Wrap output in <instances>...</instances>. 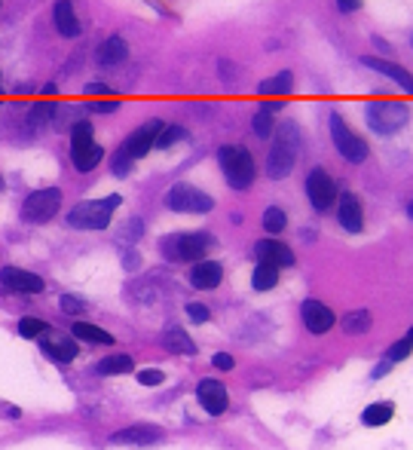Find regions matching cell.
<instances>
[{"label": "cell", "instance_id": "35", "mask_svg": "<svg viewBox=\"0 0 413 450\" xmlns=\"http://www.w3.org/2000/svg\"><path fill=\"white\" fill-rule=\"evenodd\" d=\"M187 319L193 325H205L209 322V306H202V303H187Z\"/></svg>", "mask_w": 413, "mask_h": 450}, {"label": "cell", "instance_id": "44", "mask_svg": "<svg viewBox=\"0 0 413 450\" xmlns=\"http://www.w3.org/2000/svg\"><path fill=\"white\" fill-rule=\"evenodd\" d=\"M407 214H410V221H413V199H410V206H407Z\"/></svg>", "mask_w": 413, "mask_h": 450}, {"label": "cell", "instance_id": "15", "mask_svg": "<svg viewBox=\"0 0 413 450\" xmlns=\"http://www.w3.org/2000/svg\"><path fill=\"white\" fill-rule=\"evenodd\" d=\"M337 221L346 233H361L365 230V214L355 199V193H340V206H337Z\"/></svg>", "mask_w": 413, "mask_h": 450}, {"label": "cell", "instance_id": "42", "mask_svg": "<svg viewBox=\"0 0 413 450\" xmlns=\"http://www.w3.org/2000/svg\"><path fill=\"white\" fill-rule=\"evenodd\" d=\"M86 95H113V89H108L105 83H89L86 86Z\"/></svg>", "mask_w": 413, "mask_h": 450}, {"label": "cell", "instance_id": "46", "mask_svg": "<svg viewBox=\"0 0 413 450\" xmlns=\"http://www.w3.org/2000/svg\"><path fill=\"white\" fill-rule=\"evenodd\" d=\"M0 190H4V181H0Z\"/></svg>", "mask_w": 413, "mask_h": 450}, {"label": "cell", "instance_id": "33", "mask_svg": "<svg viewBox=\"0 0 413 450\" xmlns=\"http://www.w3.org/2000/svg\"><path fill=\"white\" fill-rule=\"evenodd\" d=\"M19 334H22V337H40V334H46V322L22 319V322H19Z\"/></svg>", "mask_w": 413, "mask_h": 450}, {"label": "cell", "instance_id": "38", "mask_svg": "<svg viewBox=\"0 0 413 450\" xmlns=\"http://www.w3.org/2000/svg\"><path fill=\"white\" fill-rule=\"evenodd\" d=\"M162 380H165L162 371H141V374H138V383H141V386H160Z\"/></svg>", "mask_w": 413, "mask_h": 450}, {"label": "cell", "instance_id": "26", "mask_svg": "<svg viewBox=\"0 0 413 450\" xmlns=\"http://www.w3.org/2000/svg\"><path fill=\"white\" fill-rule=\"evenodd\" d=\"M74 337L77 340H89V343H101V346H110L113 343V337L105 331V328H95V325H89V322H74Z\"/></svg>", "mask_w": 413, "mask_h": 450}, {"label": "cell", "instance_id": "27", "mask_svg": "<svg viewBox=\"0 0 413 450\" xmlns=\"http://www.w3.org/2000/svg\"><path fill=\"white\" fill-rule=\"evenodd\" d=\"M40 350H43L49 359H56V362H74L77 359V343L74 340H65V343H46V340H40Z\"/></svg>", "mask_w": 413, "mask_h": 450}, {"label": "cell", "instance_id": "19", "mask_svg": "<svg viewBox=\"0 0 413 450\" xmlns=\"http://www.w3.org/2000/svg\"><path fill=\"white\" fill-rule=\"evenodd\" d=\"M162 438V432L157 426H132V429H120L113 432L110 441L113 444H157Z\"/></svg>", "mask_w": 413, "mask_h": 450}, {"label": "cell", "instance_id": "24", "mask_svg": "<svg viewBox=\"0 0 413 450\" xmlns=\"http://www.w3.org/2000/svg\"><path fill=\"white\" fill-rule=\"evenodd\" d=\"M392 417H395V404H392V402H377V404L365 407L361 423H365V426H386Z\"/></svg>", "mask_w": 413, "mask_h": 450}, {"label": "cell", "instance_id": "3", "mask_svg": "<svg viewBox=\"0 0 413 450\" xmlns=\"http://www.w3.org/2000/svg\"><path fill=\"white\" fill-rule=\"evenodd\" d=\"M365 122L377 135H395L407 126V108L401 101H370L365 108Z\"/></svg>", "mask_w": 413, "mask_h": 450}, {"label": "cell", "instance_id": "23", "mask_svg": "<svg viewBox=\"0 0 413 450\" xmlns=\"http://www.w3.org/2000/svg\"><path fill=\"white\" fill-rule=\"evenodd\" d=\"M276 282H278V267H276V263H270V261L257 263L254 273H251L254 291H270V288H276Z\"/></svg>", "mask_w": 413, "mask_h": 450}, {"label": "cell", "instance_id": "36", "mask_svg": "<svg viewBox=\"0 0 413 450\" xmlns=\"http://www.w3.org/2000/svg\"><path fill=\"white\" fill-rule=\"evenodd\" d=\"M129 166H132V157H129V153H117V157H113V175H117V178H126L129 175Z\"/></svg>", "mask_w": 413, "mask_h": 450}, {"label": "cell", "instance_id": "13", "mask_svg": "<svg viewBox=\"0 0 413 450\" xmlns=\"http://www.w3.org/2000/svg\"><path fill=\"white\" fill-rule=\"evenodd\" d=\"M160 129H162V122L160 120H150L147 126H141V129H135L132 135L126 138V145H122L120 150L122 153H129L132 159H138V157H144L150 147H157V135H160Z\"/></svg>", "mask_w": 413, "mask_h": 450}, {"label": "cell", "instance_id": "32", "mask_svg": "<svg viewBox=\"0 0 413 450\" xmlns=\"http://www.w3.org/2000/svg\"><path fill=\"white\" fill-rule=\"evenodd\" d=\"M187 138V132H184L181 126H169V129H160V135H157V147L160 150H169L172 145H178V141Z\"/></svg>", "mask_w": 413, "mask_h": 450}, {"label": "cell", "instance_id": "34", "mask_svg": "<svg viewBox=\"0 0 413 450\" xmlns=\"http://www.w3.org/2000/svg\"><path fill=\"white\" fill-rule=\"evenodd\" d=\"M410 352H413V340H410V337H404V340H398V343L389 350V359H392V362H404Z\"/></svg>", "mask_w": 413, "mask_h": 450}, {"label": "cell", "instance_id": "11", "mask_svg": "<svg viewBox=\"0 0 413 450\" xmlns=\"http://www.w3.org/2000/svg\"><path fill=\"white\" fill-rule=\"evenodd\" d=\"M300 315H303V325H306L309 334H328L330 328H334V322H337V315L330 313L322 300H315V298L303 300Z\"/></svg>", "mask_w": 413, "mask_h": 450}, {"label": "cell", "instance_id": "40", "mask_svg": "<svg viewBox=\"0 0 413 450\" xmlns=\"http://www.w3.org/2000/svg\"><path fill=\"white\" fill-rule=\"evenodd\" d=\"M211 365H214V367H221V371H233V355H226V352H214Z\"/></svg>", "mask_w": 413, "mask_h": 450}, {"label": "cell", "instance_id": "4", "mask_svg": "<svg viewBox=\"0 0 413 450\" xmlns=\"http://www.w3.org/2000/svg\"><path fill=\"white\" fill-rule=\"evenodd\" d=\"M224 178L233 190H248L254 184V159L245 147H221L218 153Z\"/></svg>", "mask_w": 413, "mask_h": 450}, {"label": "cell", "instance_id": "1", "mask_svg": "<svg viewBox=\"0 0 413 450\" xmlns=\"http://www.w3.org/2000/svg\"><path fill=\"white\" fill-rule=\"evenodd\" d=\"M300 126L291 120L278 122L273 132V145H270V157H266V175L273 181H282L294 172L297 157H300Z\"/></svg>", "mask_w": 413, "mask_h": 450}, {"label": "cell", "instance_id": "47", "mask_svg": "<svg viewBox=\"0 0 413 450\" xmlns=\"http://www.w3.org/2000/svg\"><path fill=\"white\" fill-rule=\"evenodd\" d=\"M410 43H413V34H410Z\"/></svg>", "mask_w": 413, "mask_h": 450}, {"label": "cell", "instance_id": "10", "mask_svg": "<svg viewBox=\"0 0 413 450\" xmlns=\"http://www.w3.org/2000/svg\"><path fill=\"white\" fill-rule=\"evenodd\" d=\"M306 197H309V202H313L315 211H325V209L334 206L337 187H334V181H330V175L325 169H313L306 175Z\"/></svg>", "mask_w": 413, "mask_h": 450}, {"label": "cell", "instance_id": "31", "mask_svg": "<svg viewBox=\"0 0 413 450\" xmlns=\"http://www.w3.org/2000/svg\"><path fill=\"white\" fill-rule=\"evenodd\" d=\"M285 227H288V218H285L282 209L270 206V209L263 211V230H266V233H282Z\"/></svg>", "mask_w": 413, "mask_h": 450}, {"label": "cell", "instance_id": "6", "mask_svg": "<svg viewBox=\"0 0 413 450\" xmlns=\"http://www.w3.org/2000/svg\"><path fill=\"white\" fill-rule=\"evenodd\" d=\"M70 157H74V166L77 172H92L105 157L101 145H95V135H92V122H77L74 126V135H70Z\"/></svg>", "mask_w": 413, "mask_h": 450}, {"label": "cell", "instance_id": "43", "mask_svg": "<svg viewBox=\"0 0 413 450\" xmlns=\"http://www.w3.org/2000/svg\"><path fill=\"white\" fill-rule=\"evenodd\" d=\"M340 13H355V9L361 6V0H337Z\"/></svg>", "mask_w": 413, "mask_h": 450}, {"label": "cell", "instance_id": "22", "mask_svg": "<svg viewBox=\"0 0 413 450\" xmlns=\"http://www.w3.org/2000/svg\"><path fill=\"white\" fill-rule=\"evenodd\" d=\"M162 346L169 352H178V355H196V343L187 337V331H181V328H169V331H165Z\"/></svg>", "mask_w": 413, "mask_h": 450}, {"label": "cell", "instance_id": "12", "mask_svg": "<svg viewBox=\"0 0 413 450\" xmlns=\"http://www.w3.org/2000/svg\"><path fill=\"white\" fill-rule=\"evenodd\" d=\"M0 282H4V288L13 291V294H37V291H43V279H40L37 273L19 270V267H4V270H0Z\"/></svg>", "mask_w": 413, "mask_h": 450}, {"label": "cell", "instance_id": "25", "mask_svg": "<svg viewBox=\"0 0 413 450\" xmlns=\"http://www.w3.org/2000/svg\"><path fill=\"white\" fill-rule=\"evenodd\" d=\"M291 86H294L291 70H278L276 77L263 80V83L257 86V92H261V95H288V92H291Z\"/></svg>", "mask_w": 413, "mask_h": 450}, {"label": "cell", "instance_id": "7", "mask_svg": "<svg viewBox=\"0 0 413 450\" xmlns=\"http://www.w3.org/2000/svg\"><path fill=\"white\" fill-rule=\"evenodd\" d=\"M330 138H334V147H337V153L343 159L355 162V166L367 159V145L346 126V120L340 114H330Z\"/></svg>", "mask_w": 413, "mask_h": 450}, {"label": "cell", "instance_id": "21", "mask_svg": "<svg viewBox=\"0 0 413 450\" xmlns=\"http://www.w3.org/2000/svg\"><path fill=\"white\" fill-rule=\"evenodd\" d=\"M126 56H129L126 40H122V37H108L105 43L98 46L95 61H98V65H105V68H113V65H120V61H126Z\"/></svg>", "mask_w": 413, "mask_h": 450}, {"label": "cell", "instance_id": "9", "mask_svg": "<svg viewBox=\"0 0 413 450\" xmlns=\"http://www.w3.org/2000/svg\"><path fill=\"white\" fill-rule=\"evenodd\" d=\"M58 209H61V190L46 187V190L31 193V197L25 199V206H22V214L31 224H46L49 218H56Z\"/></svg>", "mask_w": 413, "mask_h": 450}, {"label": "cell", "instance_id": "39", "mask_svg": "<svg viewBox=\"0 0 413 450\" xmlns=\"http://www.w3.org/2000/svg\"><path fill=\"white\" fill-rule=\"evenodd\" d=\"M117 108H120L117 98H110V101H92V110H95V114H113Z\"/></svg>", "mask_w": 413, "mask_h": 450}, {"label": "cell", "instance_id": "8", "mask_svg": "<svg viewBox=\"0 0 413 450\" xmlns=\"http://www.w3.org/2000/svg\"><path fill=\"white\" fill-rule=\"evenodd\" d=\"M165 206L172 211H190V214H202V211H211L214 209V199L209 193L190 187V184H174L165 197Z\"/></svg>", "mask_w": 413, "mask_h": 450}, {"label": "cell", "instance_id": "14", "mask_svg": "<svg viewBox=\"0 0 413 450\" xmlns=\"http://www.w3.org/2000/svg\"><path fill=\"white\" fill-rule=\"evenodd\" d=\"M196 398H199V404H202L211 417L224 414L226 404H230V398H226V386L218 383V380H202L199 386H196Z\"/></svg>", "mask_w": 413, "mask_h": 450}, {"label": "cell", "instance_id": "30", "mask_svg": "<svg viewBox=\"0 0 413 450\" xmlns=\"http://www.w3.org/2000/svg\"><path fill=\"white\" fill-rule=\"evenodd\" d=\"M273 132H276L273 110L266 108V105H261V108H257V114H254V135H257V138H270Z\"/></svg>", "mask_w": 413, "mask_h": 450}, {"label": "cell", "instance_id": "20", "mask_svg": "<svg viewBox=\"0 0 413 450\" xmlns=\"http://www.w3.org/2000/svg\"><path fill=\"white\" fill-rule=\"evenodd\" d=\"M53 19H56V28H58L61 37H80V19H77L70 0H56Z\"/></svg>", "mask_w": 413, "mask_h": 450}, {"label": "cell", "instance_id": "28", "mask_svg": "<svg viewBox=\"0 0 413 450\" xmlns=\"http://www.w3.org/2000/svg\"><path fill=\"white\" fill-rule=\"evenodd\" d=\"M132 367H135V362H132L129 355H108V359H101V362L95 365V371L105 374V377H110V374H129Z\"/></svg>", "mask_w": 413, "mask_h": 450}, {"label": "cell", "instance_id": "37", "mask_svg": "<svg viewBox=\"0 0 413 450\" xmlns=\"http://www.w3.org/2000/svg\"><path fill=\"white\" fill-rule=\"evenodd\" d=\"M61 310H65L68 315H80L83 310H86V306H83V300H77V298H70V294H65V298H61Z\"/></svg>", "mask_w": 413, "mask_h": 450}, {"label": "cell", "instance_id": "17", "mask_svg": "<svg viewBox=\"0 0 413 450\" xmlns=\"http://www.w3.org/2000/svg\"><path fill=\"white\" fill-rule=\"evenodd\" d=\"M254 254H257V261H270V263H276V267H294V251L288 248L285 242L261 239L254 245Z\"/></svg>", "mask_w": 413, "mask_h": 450}, {"label": "cell", "instance_id": "16", "mask_svg": "<svg viewBox=\"0 0 413 450\" xmlns=\"http://www.w3.org/2000/svg\"><path fill=\"white\" fill-rule=\"evenodd\" d=\"M361 61H365V68L380 70L383 77L395 80V83H398L401 89H407L410 95H413V74H410L407 68H401V65H395V61H389V58H377V56H365Z\"/></svg>", "mask_w": 413, "mask_h": 450}, {"label": "cell", "instance_id": "41", "mask_svg": "<svg viewBox=\"0 0 413 450\" xmlns=\"http://www.w3.org/2000/svg\"><path fill=\"white\" fill-rule=\"evenodd\" d=\"M392 365H395V362H392V359H389V355H386V359H383V362H380V365L374 367V371H370V377H374V380H383V377H386V374L392 371Z\"/></svg>", "mask_w": 413, "mask_h": 450}, {"label": "cell", "instance_id": "29", "mask_svg": "<svg viewBox=\"0 0 413 450\" xmlns=\"http://www.w3.org/2000/svg\"><path fill=\"white\" fill-rule=\"evenodd\" d=\"M370 313L367 310H352V313H346L343 315V331L346 334H365L370 328Z\"/></svg>", "mask_w": 413, "mask_h": 450}, {"label": "cell", "instance_id": "45", "mask_svg": "<svg viewBox=\"0 0 413 450\" xmlns=\"http://www.w3.org/2000/svg\"><path fill=\"white\" fill-rule=\"evenodd\" d=\"M407 337H410V340H413V328H410V331H407Z\"/></svg>", "mask_w": 413, "mask_h": 450}, {"label": "cell", "instance_id": "18", "mask_svg": "<svg viewBox=\"0 0 413 450\" xmlns=\"http://www.w3.org/2000/svg\"><path fill=\"white\" fill-rule=\"evenodd\" d=\"M221 279H224V267L218 261H196L190 270L193 288H218Z\"/></svg>", "mask_w": 413, "mask_h": 450}, {"label": "cell", "instance_id": "5", "mask_svg": "<svg viewBox=\"0 0 413 450\" xmlns=\"http://www.w3.org/2000/svg\"><path fill=\"white\" fill-rule=\"evenodd\" d=\"M211 245L209 233H174L160 239V251L169 261H199Z\"/></svg>", "mask_w": 413, "mask_h": 450}, {"label": "cell", "instance_id": "2", "mask_svg": "<svg viewBox=\"0 0 413 450\" xmlns=\"http://www.w3.org/2000/svg\"><path fill=\"white\" fill-rule=\"evenodd\" d=\"M117 206H120V193H113L108 199H95V202H80V206L70 209L68 224L74 230H105Z\"/></svg>", "mask_w": 413, "mask_h": 450}]
</instances>
